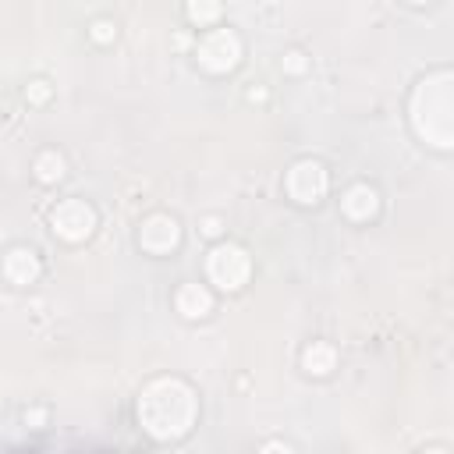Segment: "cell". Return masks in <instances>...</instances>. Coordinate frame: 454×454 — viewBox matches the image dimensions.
<instances>
[{
	"instance_id": "2",
	"label": "cell",
	"mask_w": 454,
	"mask_h": 454,
	"mask_svg": "<svg viewBox=\"0 0 454 454\" xmlns=\"http://www.w3.org/2000/svg\"><path fill=\"white\" fill-rule=\"evenodd\" d=\"M411 128L415 135L433 149L454 145V74L433 71L426 74L411 92Z\"/></svg>"
},
{
	"instance_id": "10",
	"label": "cell",
	"mask_w": 454,
	"mask_h": 454,
	"mask_svg": "<svg viewBox=\"0 0 454 454\" xmlns=\"http://www.w3.org/2000/svg\"><path fill=\"white\" fill-rule=\"evenodd\" d=\"M174 305L184 319H202L213 312V291L206 284H184V287H177Z\"/></svg>"
},
{
	"instance_id": "4",
	"label": "cell",
	"mask_w": 454,
	"mask_h": 454,
	"mask_svg": "<svg viewBox=\"0 0 454 454\" xmlns=\"http://www.w3.org/2000/svg\"><path fill=\"white\" fill-rule=\"evenodd\" d=\"M195 60H199V67H206L213 74L234 71L238 60H241V39H238V32L234 28H213V32H206L199 39V46H195Z\"/></svg>"
},
{
	"instance_id": "16",
	"label": "cell",
	"mask_w": 454,
	"mask_h": 454,
	"mask_svg": "<svg viewBox=\"0 0 454 454\" xmlns=\"http://www.w3.org/2000/svg\"><path fill=\"white\" fill-rule=\"evenodd\" d=\"M305 67H309V60H305L301 50H287V53H284V71H287V74H301Z\"/></svg>"
},
{
	"instance_id": "3",
	"label": "cell",
	"mask_w": 454,
	"mask_h": 454,
	"mask_svg": "<svg viewBox=\"0 0 454 454\" xmlns=\"http://www.w3.org/2000/svg\"><path fill=\"white\" fill-rule=\"evenodd\" d=\"M206 273H209V280H213L220 291H238V287H245L248 277H252V259H248V252H245L241 245L220 241V245H213L209 255H206Z\"/></svg>"
},
{
	"instance_id": "20",
	"label": "cell",
	"mask_w": 454,
	"mask_h": 454,
	"mask_svg": "<svg viewBox=\"0 0 454 454\" xmlns=\"http://www.w3.org/2000/svg\"><path fill=\"white\" fill-rule=\"evenodd\" d=\"M411 4H429V0H411Z\"/></svg>"
},
{
	"instance_id": "1",
	"label": "cell",
	"mask_w": 454,
	"mask_h": 454,
	"mask_svg": "<svg viewBox=\"0 0 454 454\" xmlns=\"http://www.w3.org/2000/svg\"><path fill=\"white\" fill-rule=\"evenodd\" d=\"M195 419H199V397L184 380L160 376V380L142 387V394H138V422L153 440H160V443L181 440V436L192 433Z\"/></svg>"
},
{
	"instance_id": "8",
	"label": "cell",
	"mask_w": 454,
	"mask_h": 454,
	"mask_svg": "<svg viewBox=\"0 0 454 454\" xmlns=\"http://www.w3.org/2000/svg\"><path fill=\"white\" fill-rule=\"evenodd\" d=\"M340 209H344L348 220L365 223V220H372V216L380 213V192H376L372 184H351V188L340 195Z\"/></svg>"
},
{
	"instance_id": "11",
	"label": "cell",
	"mask_w": 454,
	"mask_h": 454,
	"mask_svg": "<svg viewBox=\"0 0 454 454\" xmlns=\"http://www.w3.org/2000/svg\"><path fill=\"white\" fill-rule=\"evenodd\" d=\"M333 365H337V351H333V344H326V340H312V344L301 351V369H305L309 376H326V372H333Z\"/></svg>"
},
{
	"instance_id": "18",
	"label": "cell",
	"mask_w": 454,
	"mask_h": 454,
	"mask_svg": "<svg viewBox=\"0 0 454 454\" xmlns=\"http://www.w3.org/2000/svg\"><path fill=\"white\" fill-rule=\"evenodd\" d=\"M25 422H28V426H35V429H39V426H43V422H46V411H39V408H32V411H25Z\"/></svg>"
},
{
	"instance_id": "12",
	"label": "cell",
	"mask_w": 454,
	"mask_h": 454,
	"mask_svg": "<svg viewBox=\"0 0 454 454\" xmlns=\"http://www.w3.org/2000/svg\"><path fill=\"white\" fill-rule=\"evenodd\" d=\"M32 170H35V177H39L43 184H57V181L64 177V170H67V163H64V156H60V153H53V149H46V153H39V156H35V163H32Z\"/></svg>"
},
{
	"instance_id": "14",
	"label": "cell",
	"mask_w": 454,
	"mask_h": 454,
	"mask_svg": "<svg viewBox=\"0 0 454 454\" xmlns=\"http://www.w3.org/2000/svg\"><path fill=\"white\" fill-rule=\"evenodd\" d=\"M89 35L96 39V43H114L117 39V25L114 21H106V18H99V21H92V28H89Z\"/></svg>"
},
{
	"instance_id": "15",
	"label": "cell",
	"mask_w": 454,
	"mask_h": 454,
	"mask_svg": "<svg viewBox=\"0 0 454 454\" xmlns=\"http://www.w3.org/2000/svg\"><path fill=\"white\" fill-rule=\"evenodd\" d=\"M25 99L28 103H46L50 99V82L46 78H32L28 89H25Z\"/></svg>"
},
{
	"instance_id": "6",
	"label": "cell",
	"mask_w": 454,
	"mask_h": 454,
	"mask_svg": "<svg viewBox=\"0 0 454 454\" xmlns=\"http://www.w3.org/2000/svg\"><path fill=\"white\" fill-rule=\"evenodd\" d=\"M50 227L64 241H85L96 231V209L85 199H64L50 213Z\"/></svg>"
},
{
	"instance_id": "9",
	"label": "cell",
	"mask_w": 454,
	"mask_h": 454,
	"mask_svg": "<svg viewBox=\"0 0 454 454\" xmlns=\"http://www.w3.org/2000/svg\"><path fill=\"white\" fill-rule=\"evenodd\" d=\"M39 255L32 252V248H25V245H18V248H11L7 255H4V277L11 280V284H18V287H25V284H35V277H39Z\"/></svg>"
},
{
	"instance_id": "17",
	"label": "cell",
	"mask_w": 454,
	"mask_h": 454,
	"mask_svg": "<svg viewBox=\"0 0 454 454\" xmlns=\"http://www.w3.org/2000/svg\"><path fill=\"white\" fill-rule=\"evenodd\" d=\"M199 231H202L206 238H216V234L223 231V220H220V216H202V220H199Z\"/></svg>"
},
{
	"instance_id": "5",
	"label": "cell",
	"mask_w": 454,
	"mask_h": 454,
	"mask_svg": "<svg viewBox=\"0 0 454 454\" xmlns=\"http://www.w3.org/2000/svg\"><path fill=\"white\" fill-rule=\"evenodd\" d=\"M284 188H287V195H291L294 202L316 206V202L326 195V188H330V174H326V167H323L319 160H298V163L287 170Z\"/></svg>"
},
{
	"instance_id": "19",
	"label": "cell",
	"mask_w": 454,
	"mask_h": 454,
	"mask_svg": "<svg viewBox=\"0 0 454 454\" xmlns=\"http://www.w3.org/2000/svg\"><path fill=\"white\" fill-rule=\"evenodd\" d=\"M262 450H291L287 443H277V440H270V443H262Z\"/></svg>"
},
{
	"instance_id": "13",
	"label": "cell",
	"mask_w": 454,
	"mask_h": 454,
	"mask_svg": "<svg viewBox=\"0 0 454 454\" xmlns=\"http://www.w3.org/2000/svg\"><path fill=\"white\" fill-rule=\"evenodd\" d=\"M220 11H223L220 0H188L184 4V14L192 25H213L220 18Z\"/></svg>"
},
{
	"instance_id": "7",
	"label": "cell",
	"mask_w": 454,
	"mask_h": 454,
	"mask_svg": "<svg viewBox=\"0 0 454 454\" xmlns=\"http://www.w3.org/2000/svg\"><path fill=\"white\" fill-rule=\"evenodd\" d=\"M138 245L149 255H167L181 245V223L170 213H153L138 223Z\"/></svg>"
}]
</instances>
